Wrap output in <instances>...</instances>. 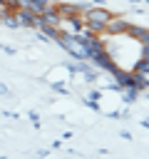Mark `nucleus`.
<instances>
[{"mask_svg": "<svg viewBox=\"0 0 149 159\" xmlns=\"http://www.w3.org/2000/svg\"><path fill=\"white\" fill-rule=\"evenodd\" d=\"M127 37H132L137 42H149V27L147 25H139V22H132L129 30H127Z\"/></svg>", "mask_w": 149, "mask_h": 159, "instance_id": "4", "label": "nucleus"}, {"mask_svg": "<svg viewBox=\"0 0 149 159\" xmlns=\"http://www.w3.org/2000/svg\"><path fill=\"white\" fill-rule=\"evenodd\" d=\"M142 92L137 89V87H124L122 92H119V97H122V102H127V104H132V102H137V97H139Z\"/></svg>", "mask_w": 149, "mask_h": 159, "instance_id": "7", "label": "nucleus"}, {"mask_svg": "<svg viewBox=\"0 0 149 159\" xmlns=\"http://www.w3.org/2000/svg\"><path fill=\"white\" fill-rule=\"evenodd\" d=\"M129 25H132V20L127 17V15H114L109 22H107V32L104 35H109V37H119V35H127V30H129Z\"/></svg>", "mask_w": 149, "mask_h": 159, "instance_id": "2", "label": "nucleus"}, {"mask_svg": "<svg viewBox=\"0 0 149 159\" xmlns=\"http://www.w3.org/2000/svg\"><path fill=\"white\" fill-rule=\"evenodd\" d=\"M55 2V7H57V12H60V17H62V22L67 20V17H72V15H77V12H82V5L77 2V0H52Z\"/></svg>", "mask_w": 149, "mask_h": 159, "instance_id": "3", "label": "nucleus"}, {"mask_svg": "<svg viewBox=\"0 0 149 159\" xmlns=\"http://www.w3.org/2000/svg\"><path fill=\"white\" fill-rule=\"evenodd\" d=\"M132 72H137V75H149V57H137L134 62H132V67H129Z\"/></svg>", "mask_w": 149, "mask_h": 159, "instance_id": "6", "label": "nucleus"}, {"mask_svg": "<svg viewBox=\"0 0 149 159\" xmlns=\"http://www.w3.org/2000/svg\"><path fill=\"white\" fill-rule=\"evenodd\" d=\"M92 5H104V0H92Z\"/></svg>", "mask_w": 149, "mask_h": 159, "instance_id": "11", "label": "nucleus"}, {"mask_svg": "<svg viewBox=\"0 0 149 159\" xmlns=\"http://www.w3.org/2000/svg\"><path fill=\"white\" fill-rule=\"evenodd\" d=\"M40 22H47V25H57V27H62V17H60V12H57V7H55V2L40 15Z\"/></svg>", "mask_w": 149, "mask_h": 159, "instance_id": "5", "label": "nucleus"}, {"mask_svg": "<svg viewBox=\"0 0 149 159\" xmlns=\"http://www.w3.org/2000/svg\"><path fill=\"white\" fill-rule=\"evenodd\" d=\"M2 5H5V7H10V10H17V7H20V2H17V0H2Z\"/></svg>", "mask_w": 149, "mask_h": 159, "instance_id": "8", "label": "nucleus"}, {"mask_svg": "<svg viewBox=\"0 0 149 159\" xmlns=\"http://www.w3.org/2000/svg\"><path fill=\"white\" fill-rule=\"evenodd\" d=\"M142 55L149 57V42H142Z\"/></svg>", "mask_w": 149, "mask_h": 159, "instance_id": "9", "label": "nucleus"}, {"mask_svg": "<svg viewBox=\"0 0 149 159\" xmlns=\"http://www.w3.org/2000/svg\"><path fill=\"white\" fill-rule=\"evenodd\" d=\"M127 2H129V5H137V2H142V0H127Z\"/></svg>", "mask_w": 149, "mask_h": 159, "instance_id": "12", "label": "nucleus"}, {"mask_svg": "<svg viewBox=\"0 0 149 159\" xmlns=\"http://www.w3.org/2000/svg\"><path fill=\"white\" fill-rule=\"evenodd\" d=\"M30 119H32V124H40V117H37V112H30Z\"/></svg>", "mask_w": 149, "mask_h": 159, "instance_id": "10", "label": "nucleus"}, {"mask_svg": "<svg viewBox=\"0 0 149 159\" xmlns=\"http://www.w3.org/2000/svg\"><path fill=\"white\" fill-rule=\"evenodd\" d=\"M15 15H17V22H20L22 30H37V25H40V15H37L32 7H17Z\"/></svg>", "mask_w": 149, "mask_h": 159, "instance_id": "1", "label": "nucleus"}]
</instances>
